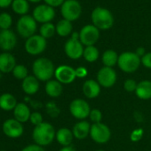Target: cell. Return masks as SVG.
Listing matches in <instances>:
<instances>
[{"instance_id": "8d00e7d4", "label": "cell", "mask_w": 151, "mask_h": 151, "mask_svg": "<svg viewBox=\"0 0 151 151\" xmlns=\"http://www.w3.org/2000/svg\"><path fill=\"white\" fill-rule=\"evenodd\" d=\"M22 151H45L43 147L37 144H31L22 148Z\"/></svg>"}, {"instance_id": "5b68a950", "label": "cell", "mask_w": 151, "mask_h": 151, "mask_svg": "<svg viewBox=\"0 0 151 151\" xmlns=\"http://www.w3.org/2000/svg\"><path fill=\"white\" fill-rule=\"evenodd\" d=\"M37 22L33 18V16L26 14L21 16V18L17 21L16 30L18 34L23 38H29L35 35L37 31Z\"/></svg>"}, {"instance_id": "4316f807", "label": "cell", "mask_w": 151, "mask_h": 151, "mask_svg": "<svg viewBox=\"0 0 151 151\" xmlns=\"http://www.w3.org/2000/svg\"><path fill=\"white\" fill-rule=\"evenodd\" d=\"M56 27V33L60 37H68V35L72 34V23L71 22L62 19L58 22V23L55 25Z\"/></svg>"}, {"instance_id": "f1b7e54d", "label": "cell", "mask_w": 151, "mask_h": 151, "mask_svg": "<svg viewBox=\"0 0 151 151\" xmlns=\"http://www.w3.org/2000/svg\"><path fill=\"white\" fill-rule=\"evenodd\" d=\"M100 56V52L97 47H95L94 45H91V46H86L85 50H84V53H83V57L85 58V60L88 62H94L99 59Z\"/></svg>"}, {"instance_id": "bcb514c9", "label": "cell", "mask_w": 151, "mask_h": 151, "mask_svg": "<svg viewBox=\"0 0 151 151\" xmlns=\"http://www.w3.org/2000/svg\"><path fill=\"white\" fill-rule=\"evenodd\" d=\"M1 151H6V150H1Z\"/></svg>"}, {"instance_id": "d4e9b609", "label": "cell", "mask_w": 151, "mask_h": 151, "mask_svg": "<svg viewBox=\"0 0 151 151\" xmlns=\"http://www.w3.org/2000/svg\"><path fill=\"white\" fill-rule=\"evenodd\" d=\"M17 104V100L13 94L5 93L0 95V109H1L5 111H14Z\"/></svg>"}, {"instance_id": "7c38bea8", "label": "cell", "mask_w": 151, "mask_h": 151, "mask_svg": "<svg viewBox=\"0 0 151 151\" xmlns=\"http://www.w3.org/2000/svg\"><path fill=\"white\" fill-rule=\"evenodd\" d=\"M33 18L36 20L37 22H40L42 24L51 22L55 17V11L54 8L45 4L39 5L33 10Z\"/></svg>"}, {"instance_id": "b9f144b4", "label": "cell", "mask_w": 151, "mask_h": 151, "mask_svg": "<svg viewBox=\"0 0 151 151\" xmlns=\"http://www.w3.org/2000/svg\"><path fill=\"white\" fill-rule=\"evenodd\" d=\"M60 151H77V150L72 146H68V147H63L62 148L60 149Z\"/></svg>"}, {"instance_id": "44dd1931", "label": "cell", "mask_w": 151, "mask_h": 151, "mask_svg": "<svg viewBox=\"0 0 151 151\" xmlns=\"http://www.w3.org/2000/svg\"><path fill=\"white\" fill-rule=\"evenodd\" d=\"M30 115H31V112H30V109H29V106L26 103H23V102L18 103L16 105L15 109H14V118L17 121L21 122L22 124L26 123L27 121H29V118H30Z\"/></svg>"}, {"instance_id": "30bf717a", "label": "cell", "mask_w": 151, "mask_h": 151, "mask_svg": "<svg viewBox=\"0 0 151 151\" xmlns=\"http://www.w3.org/2000/svg\"><path fill=\"white\" fill-rule=\"evenodd\" d=\"M100 38V29L93 24L84 26L79 32V40L86 46L94 45Z\"/></svg>"}, {"instance_id": "484cf974", "label": "cell", "mask_w": 151, "mask_h": 151, "mask_svg": "<svg viewBox=\"0 0 151 151\" xmlns=\"http://www.w3.org/2000/svg\"><path fill=\"white\" fill-rule=\"evenodd\" d=\"M119 55L115 52L114 50H107L103 52L101 56V60L104 65V67L113 68L116 64H117Z\"/></svg>"}, {"instance_id": "603a6c76", "label": "cell", "mask_w": 151, "mask_h": 151, "mask_svg": "<svg viewBox=\"0 0 151 151\" xmlns=\"http://www.w3.org/2000/svg\"><path fill=\"white\" fill-rule=\"evenodd\" d=\"M135 94L139 99L143 101L151 99V81L143 80L138 83Z\"/></svg>"}, {"instance_id": "1f68e13d", "label": "cell", "mask_w": 151, "mask_h": 151, "mask_svg": "<svg viewBox=\"0 0 151 151\" xmlns=\"http://www.w3.org/2000/svg\"><path fill=\"white\" fill-rule=\"evenodd\" d=\"M13 24V18L11 14L8 13H2L0 14V29H10Z\"/></svg>"}, {"instance_id": "7bdbcfd3", "label": "cell", "mask_w": 151, "mask_h": 151, "mask_svg": "<svg viewBox=\"0 0 151 151\" xmlns=\"http://www.w3.org/2000/svg\"><path fill=\"white\" fill-rule=\"evenodd\" d=\"M28 1H29L31 3H39L41 0H28Z\"/></svg>"}, {"instance_id": "9a60e30c", "label": "cell", "mask_w": 151, "mask_h": 151, "mask_svg": "<svg viewBox=\"0 0 151 151\" xmlns=\"http://www.w3.org/2000/svg\"><path fill=\"white\" fill-rule=\"evenodd\" d=\"M84 46L79 39L69 38L64 45V51L66 55L71 60H78L83 56Z\"/></svg>"}, {"instance_id": "d590c367", "label": "cell", "mask_w": 151, "mask_h": 151, "mask_svg": "<svg viewBox=\"0 0 151 151\" xmlns=\"http://www.w3.org/2000/svg\"><path fill=\"white\" fill-rule=\"evenodd\" d=\"M141 64L147 68H151V52H147L143 57L140 58Z\"/></svg>"}, {"instance_id": "ffe728a7", "label": "cell", "mask_w": 151, "mask_h": 151, "mask_svg": "<svg viewBox=\"0 0 151 151\" xmlns=\"http://www.w3.org/2000/svg\"><path fill=\"white\" fill-rule=\"evenodd\" d=\"M39 80L35 76H28L22 83V88L28 95H34L37 93L39 90Z\"/></svg>"}, {"instance_id": "4dcf8cb0", "label": "cell", "mask_w": 151, "mask_h": 151, "mask_svg": "<svg viewBox=\"0 0 151 151\" xmlns=\"http://www.w3.org/2000/svg\"><path fill=\"white\" fill-rule=\"evenodd\" d=\"M12 73L14 75V77L19 80H24L29 76L28 68L22 64H17Z\"/></svg>"}, {"instance_id": "f546056e", "label": "cell", "mask_w": 151, "mask_h": 151, "mask_svg": "<svg viewBox=\"0 0 151 151\" xmlns=\"http://www.w3.org/2000/svg\"><path fill=\"white\" fill-rule=\"evenodd\" d=\"M39 35L42 36L44 38L47 39V38H51L52 37H53V35L56 33V27L54 24H52V22H47V23H44L42 24V26L40 27L39 29Z\"/></svg>"}, {"instance_id": "e0dca14e", "label": "cell", "mask_w": 151, "mask_h": 151, "mask_svg": "<svg viewBox=\"0 0 151 151\" xmlns=\"http://www.w3.org/2000/svg\"><path fill=\"white\" fill-rule=\"evenodd\" d=\"M16 65V60L12 53L9 52L0 53V71L3 74L13 72Z\"/></svg>"}, {"instance_id": "83f0119b", "label": "cell", "mask_w": 151, "mask_h": 151, "mask_svg": "<svg viewBox=\"0 0 151 151\" xmlns=\"http://www.w3.org/2000/svg\"><path fill=\"white\" fill-rule=\"evenodd\" d=\"M13 11L19 15H26L29 10V5L28 0H14L12 4Z\"/></svg>"}, {"instance_id": "8fae6325", "label": "cell", "mask_w": 151, "mask_h": 151, "mask_svg": "<svg viewBox=\"0 0 151 151\" xmlns=\"http://www.w3.org/2000/svg\"><path fill=\"white\" fill-rule=\"evenodd\" d=\"M116 73L113 68L103 67L97 73V82L104 88L112 87L116 82Z\"/></svg>"}, {"instance_id": "5bb4252c", "label": "cell", "mask_w": 151, "mask_h": 151, "mask_svg": "<svg viewBox=\"0 0 151 151\" xmlns=\"http://www.w3.org/2000/svg\"><path fill=\"white\" fill-rule=\"evenodd\" d=\"M2 131L6 136L12 139L20 138L23 134V125L15 118L6 119L2 125Z\"/></svg>"}, {"instance_id": "74e56055", "label": "cell", "mask_w": 151, "mask_h": 151, "mask_svg": "<svg viewBox=\"0 0 151 151\" xmlns=\"http://www.w3.org/2000/svg\"><path fill=\"white\" fill-rule=\"evenodd\" d=\"M87 74H88L87 68H86L85 67H79L78 68H76V75H77V78H84L86 77Z\"/></svg>"}, {"instance_id": "e575fe53", "label": "cell", "mask_w": 151, "mask_h": 151, "mask_svg": "<svg viewBox=\"0 0 151 151\" xmlns=\"http://www.w3.org/2000/svg\"><path fill=\"white\" fill-rule=\"evenodd\" d=\"M29 121H30L31 124H34L35 126L39 125V124H41L44 122L43 116H42V114L39 113V112H33V113H31V115H30Z\"/></svg>"}, {"instance_id": "8992f818", "label": "cell", "mask_w": 151, "mask_h": 151, "mask_svg": "<svg viewBox=\"0 0 151 151\" xmlns=\"http://www.w3.org/2000/svg\"><path fill=\"white\" fill-rule=\"evenodd\" d=\"M60 13L63 19L72 22L81 16L82 6L78 0H65L60 7Z\"/></svg>"}, {"instance_id": "2e32d148", "label": "cell", "mask_w": 151, "mask_h": 151, "mask_svg": "<svg viewBox=\"0 0 151 151\" xmlns=\"http://www.w3.org/2000/svg\"><path fill=\"white\" fill-rule=\"evenodd\" d=\"M17 44V37L11 29L0 31V49L5 52L12 51Z\"/></svg>"}, {"instance_id": "9c48e42d", "label": "cell", "mask_w": 151, "mask_h": 151, "mask_svg": "<svg viewBox=\"0 0 151 151\" xmlns=\"http://www.w3.org/2000/svg\"><path fill=\"white\" fill-rule=\"evenodd\" d=\"M47 46V41L40 35H34L29 37L25 42V50L30 55H38L45 52Z\"/></svg>"}, {"instance_id": "f35d334b", "label": "cell", "mask_w": 151, "mask_h": 151, "mask_svg": "<svg viewBox=\"0 0 151 151\" xmlns=\"http://www.w3.org/2000/svg\"><path fill=\"white\" fill-rule=\"evenodd\" d=\"M45 3L52 7H57V6H61L62 4L65 2V0H44Z\"/></svg>"}, {"instance_id": "d6986e66", "label": "cell", "mask_w": 151, "mask_h": 151, "mask_svg": "<svg viewBox=\"0 0 151 151\" xmlns=\"http://www.w3.org/2000/svg\"><path fill=\"white\" fill-rule=\"evenodd\" d=\"M83 93L88 99H94L101 93V86L93 79L86 80L83 85Z\"/></svg>"}, {"instance_id": "ac0fdd59", "label": "cell", "mask_w": 151, "mask_h": 151, "mask_svg": "<svg viewBox=\"0 0 151 151\" xmlns=\"http://www.w3.org/2000/svg\"><path fill=\"white\" fill-rule=\"evenodd\" d=\"M90 130L91 124H89V122L86 120H81L73 126L72 132L74 138L78 139H84L88 135H90Z\"/></svg>"}, {"instance_id": "836d02e7", "label": "cell", "mask_w": 151, "mask_h": 151, "mask_svg": "<svg viewBox=\"0 0 151 151\" xmlns=\"http://www.w3.org/2000/svg\"><path fill=\"white\" fill-rule=\"evenodd\" d=\"M138 83L133 79H126L124 83V88L128 93H132L136 91Z\"/></svg>"}, {"instance_id": "d6a6232c", "label": "cell", "mask_w": 151, "mask_h": 151, "mask_svg": "<svg viewBox=\"0 0 151 151\" xmlns=\"http://www.w3.org/2000/svg\"><path fill=\"white\" fill-rule=\"evenodd\" d=\"M89 118L93 122V124L101 123L102 113H101V111L100 109H91V112H90V115H89Z\"/></svg>"}, {"instance_id": "ba28073f", "label": "cell", "mask_w": 151, "mask_h": 151, "mask_svg": "<svg viewBox=\"0 0 151 151\" xmlns=\"http://www.w3.org/2000/svg\"><path fill=\"white\" fill-rule=\"evenodd\" d=\"M90 137L98 144H105L111 138V131L108 125L102 123L93 124L90 130Z\"/></svg>"}, {"instance_id": "277c9868", "label": "cell", "mask_w": 151, "mask_h": 151, "mask_svg": "<svg viewBox=\"0 0 151 151\" xmlns=\"http://www.w3.org/2000/svg\"><path fill=\"white\" fill-rule=\"evenodd\" d=\"M141 64L140 58L132 52H124L118 57L117 65L119 68L125 73L135 72Z\"/></svg>"}, {"instance_id": "cb8c5ba5", "label": "cell", "mask_w": 151, "mask_h": 151, "mask_svg": "<svg viewBox=\"0 0 151 151\" xmlns=\"http://www.w3.org/2000/svg\"><path fill=\"white\" fill-rule=\"evenodd\" d=\"M45 90L46 94L49 97L57 98V97L61 95L62 91H63V87H62V84H60L56 79H51L48 82H46L45 86Z\"/></svg>"}, {"instance_id": "f6af8a7d", "label": "cell", "mask_w": 151, "mask_h": 151, "mask_svg": "<svg viewBox=\"0 0 151 151\" xmlns=\"http://www.w3.org/2000/svg\"><path fill=\"white\" fill-rule=\"evenodd\" d=\"M96 151H105V150H103V149H97Z\"/></svg>"}, {"instance_id": "4fadbf2b", "label": "cell", "mask_w": 151, "mask_h": 151, "mask_svg": "<svg viewBox=\"0 0 151 151\" xmlns=\"http://www.w3.org/2000/svg\"><path fill=\"white\" fill-rule=\"evenodd\" d=\"M54 77L57 81L60 84L68 85L75 81L77 78L76 69L68 65H60L55 68Z\"/></svg>"}, {"instance_id": "3957f363", "label": "cell", "mask_w": 151, "mask_h": 151, "mask_svg": "<svg viewBox=\"0 0 151 151\" xmlns=\"http://www.w3.org/2000/svg\"><path fill=\"white\" fill-rule=\"evenodd\" d=\"M93 25L101 30H107L114 25V16L112 13L104 7H96L91 14Z\"/></svg>"}, {"instance_id": "ee69618b", "label": "cell", "mask_w": 151, "mask_h": 151, "mask_svg": "<svg viewBox=\"0 0 151 151\" xmlns=\"http://www.w3.org/2000/svg\"><path fill=\"white\" fill-rule=\"evenodd\" d=\"M3 78V73L1 72V71H0V79H1Z\"/></svg>"}, {"instance_id": "60d3db41", "label": "cell", "mask_w": 151, "mask_h": 151, "mask_svg": "<svg viewBox=\"0 0 151 151\" xmlns=\"http://www.w3.org/2000/svg\"><path fill=\"white\" fill-rule=\"evenodd\" d=\"M135 53H136L139 58H141V57H143V56L146 54L145 49H144L143 47H138L137 50H136V52H135Z\"/></svg>"}, {"instance_id": "7402d4cb", "label": "cell", "mask_w": 151, "mask_h": 151, "mask_svg": "<svg viewBox=\"0 0 151 151\" xmlns=\"http://www.w3.org/2000/svg\"><path fill=\"white\" fill-rule=\"evenodd\" d=\"M56 139L57 141L63 147H68L70 146V144L73 141L74 139V135L73 132L70 129L67 128V127H62L60 128L57 132H56Z\"/></svg>"}, {"instance_id": "52a82bcc", "label": "cell", "mask_w": 151, "mask_h": 151, "mask_svg": "<svg viewBox=\"0 0 151 151\" xmlns=\"http://www.w3.org/2000/svg\"><path fill=\"white\" fill-rule=\"evenodd\" d=\"M69 112L74 116L78 120H85L86 118L89 117L91 108L89 103L83 100V99H75L69 104Z\"/></svg>"}, {"instance_id": "7a4b0ae2", "label": "cell", "mask_w": 151, "mask_h": 151, "mask_svg": "<svg viewBox=\"0 0 151 151\" xmlns=\"http://www.w3.org/2000/svg\"><path fill=\"white\" fill-rule=\"evenodd\" d=\"M55 137L56 132L54 127L47 122H43L41 124L35 126L32 132V138L35 144L41 147L50 145Z\"/></svg>"}, {"instance_id": "ab89813d", "label": "cell", "mask_w": 151, "mask_h": 151, "mask_svg": "<svg viewBox=\"0 0 151 151\" xmlns=\"http://www.w3.org/2000/svg\"><path fill=\"white\" fill-rule=\"evenodd\" d=\"M14 0H0V8H7L12 6Z\"/></svg>"}, {"instance_id": "6da1fadb", "label": "cell", "mask_w": 151, "mask_h": 151, "mask_svg": "<svg viewBox=\"0 0 151 151\" xmlns=\"http://www.w3.org/2000/svg\"><path fill=\"white\" fill-rule=\"evenodd\" d=\"M33 76L42 82H48L54 76L55 68L52 61L48 58H38L32 65Z\"/></svg>"}]
</instances>
